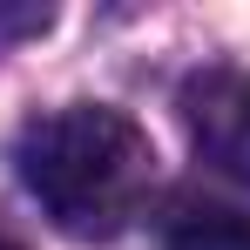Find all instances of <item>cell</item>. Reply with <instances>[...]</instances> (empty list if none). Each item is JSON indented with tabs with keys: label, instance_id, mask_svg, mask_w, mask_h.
<instances>
[{
	"label": "cell",
	"instance_id": "obj_1",
	"mask_svg": "<svg viewBox=\"0 0 250 250\" xmlns=\"http://www.w3.org/2000/svg\"><path fill=\"white\" fill-rule=\"evenodd\" d=\"M14 169L27 196L68 230V237H115L149 196V135L108 102H75L34 115L14 142Z\"/></svg>",
	"mask_w": 250,
	"mask_h": 250
},
{
	"label": "cell",
	"instance_id": "obj_2",
	"mask_svg": "<svg viewBox=\"0 0 250 250\" xmlns=\"http://www.w3.org/2000/svg\"><path fill=\"white\" fill-rule=\"evenodd\" d=\"M183 122H189V142L216 176L230 183H250V75H230L216 68L203 82L183 88Z\"/></svg>",
	"mask_w": 250,
	"mask_h": 250
},
{
	"label": "cell",
	"instance_id": "obj_3",
	"mask_svg": "<svg viewBox=\"0 0 250 250\" xmlns=\"http://www.w3.org/2000/svg\"><path fill=\"white\" fill-rule=\"evenodd\" d=\"M169 250H250V216H237V209H189L169 230Z\"/></svg>",
	"mask_w": 250,
	"mask_h": 250
},
{
	"label": "cell",
	"instance_id": "obj_4",
	"mask_svg": "<svg viewBox=\"0 0 250 250\" xmlns=\"http://www.w3.org/2000/svg\"><path fill=\"white\" fill-rule=\"evenodd\" d=\"M0 250H27V244H21V237H7V230H0Z\"/></svg>",
	"mask_w": 250,
	"mask_h": 250
}]
</instances>
